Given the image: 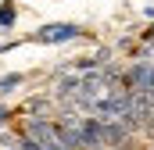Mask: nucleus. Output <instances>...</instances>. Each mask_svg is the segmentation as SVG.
Returning <instances> with one entry per match:
<instances>
[{"mask_svg":"<svg viewBox=\"0 0 154 150\" xmlns=\"http://www.w3.org/2000/svg\"><path fill=\"white\" fill-rule=\"evenodd\" d=\"M86 36V29L75 25V22H47V25H39L32 39L36 43H47V46H54V43H72V39Z\"/></svg>","mask_w":154,"mask_h":150,"instance_id":"f257e3e1","label":"nucleus"},{"mask_svg":"<svg viewBox=\"0 0 154 150\" xmlns=\"http://www.w3.org/2000/svg\"><path fill=\"white\" fill-rule=\"evenodd\" d=\"M14 22H18V7H14V0H4L0 4V32L14 29Z\"/></svg>","mask_w":154,"mask_h":150,"instance_id":"f03ea898","label":"nucleus"},{"mask_svg":"<svg viewBox=\"0 0 154 150\" xmlns=\"http://www.w3.org/2000/svg\"><path fill=\"white\" fill-rule=\"evenodd\" d=\"M22 82H25V75H18V72L4 75V79H0V97H7V93H14V89H18Z\"/></svg>","mask_w":154,"mask_h":150,"instance_id":"7ed1b4c3","label":"nucleus"},{"mask_svg":"<svg viewBox=\"0 0 154 150\" xmlns=\"http://www.w3.org/2000/svg\"><path fill=\"white\" fill-rule=\"evenodd\" d=\"M140 39H143V43H154V22L143 29V32H140Z\"/></svg>","mask_w":154,"mask_h":150,"instance_id":"20e7f679","label":"nucleus"},{"mask_svg":"<svg viewBox=\"0 0 154 150\" xmlns=\"http://www.w3.org/2000/svg\"><path fill=\"white\" fill-rule=\"evenodd\" d=\"M143 14H147V18L154 22V4H147V7H143Z\"/></svg>","mask_w":154,"mask_h":150,"instance_id":"39448f33","label":"nucleus"},{"mask_svg":"<svg viewBox=\"0 0 154 150\" xmlns=\"http://www.w3.org/2000/svg\"><path fill=\"white\" fill-rule=\"evenodd\" d=\"M7 118H11V114H7V107H0V125H4Z\"/></svg>","mask_w":154,"mask_h":150,"instance_id":"423d86ee","label":"nucleus"}]
</instances>
